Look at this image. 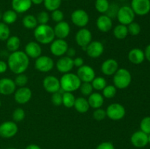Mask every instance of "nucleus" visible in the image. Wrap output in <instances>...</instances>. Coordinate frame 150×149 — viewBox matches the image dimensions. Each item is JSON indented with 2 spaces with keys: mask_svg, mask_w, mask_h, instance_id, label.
<instances>
[{
  "mask_svg": "<svg viewBox=\"0 0 150 149\" xmlns=\"http://www.w3.org/2000/svg\"><path fill=\"white\" fill-rule=\"evenodd\" d=\"M8 69L16 74H22L26 71L29 66V58L24 51H17L10 53L7 58Z\"/></svg>",
  "mask_w": 150,
  "mask_h": 149,
  "instance_id": "1",
  "label": "nucleus"
},
{
  "mask_svg": "<svg viewBox=\"0 0 150 149\" xmlns=\"http://www.w3.org/2000/svg\"><path fill=\"white\" fill-rule=\"evenodd\" d=\"M34 37L36 42L42 45L51 44L55 39L54 28L48 24H39L34 29Z\"/></svg>",
  "mask_w": 150,
  "mask_h": 149,
  "instance_id": "2",
  "label": "nucleus"
},
{
  "mask_svg": "<svg viewBox=\"0 0 150 149\" xmlns=\"http://www.w3.org/2000/svg\"><path fill=\"white\" fill-rule=\"evenodd\" d=\"M61 89L64 92H72L79 90L82 82L76 74L72 72L63 74L59 79Z\"/></svg>",
  "mask_w": 150,
  "mask_h": 149,
  "instance_id": "3",
  "label": "nucleus"
},
{
  "mask_svg": "<svg viewBox=\"0 0 150 149\" xmlns=\"http://www.w3.org/2000/svg\"><path fill=\"white\" fill-rule=\"evenodd\" d=\"M132 82L131 73L125 68H119L113 75L114 86L118 89H125Z\"/></svg>",
  "mask_w": 150,
  "mask_h": 149,
  "instance_id": "4",
  "label": "nucleus"
},
{
  "mask_svg": "<svg viewBox=\"0 0 150 149\" xmlns=\"http://www.w3.org/2000/svg\"><path fill=\"white\" fill-rule=\"evenodd\" d=\"M136 14L130 6L124 5L120 7L117 14V20L120 24L127 26L134 21Z\"/></svg>",
  "mask_w": 150,
  "mask_h": 149,
  "instance_id": "5",
  "label": "nucleus"
},
{
  "mask_svg": "<svg viewBox=\"0 0 150 149\" xmlns=\"http://www.w3.org/2000/svg\"><path fill=\"white\" fill-rule=\"evenodd\" d=\"M106 116L112 121H120L122 119L126 114L125 107L120 103H112L107 107Z\"/></svg>",
  "mask_w": 150,
  "mask_h": 149,
  "instance_id": "6",
  "label": "nucleus"
},
{
  "mask_svg": "<svg viewBox=\"0 0 150 149\" xmlns=\"http://www.w3.org/2000/svg\"><path fill=\"white\" fill-rule=\"evenodd\" d=\"M18 131L17 123L6 121L0 124V137L4 139L12 138L16 135Z\"/></svg>",
  "mask_w": 150,
  "mask_h": 149,
  "instance_id": "7",
  "label": "nucleus"
},
{
  "mask_svg": "<svg viewBox=\"0 0 150 149\" xmlns=\"http://www.w3.org/2000/svg\"><path fill=\"white\" fill-rule=\"evenodd\" d=\"M70 18L72 23L79 28H84L89 22V14L83 9L75 10Z\"/></svg>",
  "mask_w": 150,
  "mask_h": 149,
  "instance_id": "8",
  "label": "nucleus"
},
{
  "mask_svg": "<svg viewBox=\"0 0 150 149\" xmlns=\"http://www.w3.org/2000/svg\"><path fill=\"white\" fill-rule=\"evenodd\" d=\"M54 67V61L48 56H42L35 59V67L40 72H48L51 71Z\"/></svg>",
  "mask_w": 150,
  "mask_h": 149,
  "instance_id": "9",
  "label": "nucleus"
},
{
  "mask_svg": "<svg viewBox=\"0 0 150 149\" xmlns=\"http://www.w3.org/2000/svg\"><path fill=\"white\" fill-rule=\"evenodd\" d=\"M68 48V44L65 39H56L50 44V51L51 54L57 57L63 56L66 54Z\"/></svg>",
  "mask_w": 150,
  "mask_h": 149,
  "instance_id": "10",
  "label": "nucleus"
},
{
  "mask_svg": "<svg viewBox=\"0 0 150 149\" xmlns=\"http://www.w3.org/2000/svg\"><path fill=\"white\" fill-rule=\"evenodd\" d=\"M130 7L137 15H146L150 12V0H132Z\"/></svg>",
  "mask_w": 150,
  "mask_h": 149,
  "instance_id": "11",
  "label": "nucleus"
},
{
  "mask_svg": "<svg viewBox=\"0 0 150 149\" xmlns=\"http://www.w3.org/2000/svg\"><path fill=\"white\" fill-rule=\"evenodd\" d=\"M75 39L79 46L86 48L92 41V34L90 30L86 28H81L76 34Z\"/></svg>",
  "mask_w": 150,
  "mask_h": 149,
  "instance_id": "12",
  "label": "nucleus"
},
{
  "mask_svg": "<svg viewBox=\"0 0 150 149\" xmlns=\"http://www.w3.org/2000/svg\"><path fill=\"white\" fill-rule=\"evenodd\" d=\"M14 99L19 105H25L32 99V92L29 88L26 86L20 87L14 92Z\"/></svg>",
  "mask_w": 150,
  "mask_h": 149,
  "instance_id": "13",
  "label": "nucleus"
},
{
  "mask_svg": "<svg viewBox=\"0 0 150 149\" xmlns=\"http://www.w3.org/2000/svg\"><path fill=\"white\" fill-rule=\"evenodd\" d=\"M76 74L82 83H91L93 79L96 77L95 71L93 67L89 65H84V64L81 67H79Z\"/></svg>",
  "mask_w": 150,
  "mask_h": 149,
  "instance_id": "14",
  "label": "nucleus"
},
{
  "mask_svg": "<svg viewBox=\"0 0 150 149\" xmlns=\"http://www.w3.org/2000/svg\"><path fill=\"white\" fill-rule=\"evenodd\" d=\"M42 86L43 89L50 93H56L61 89L59 79L54 75H48L44 77L42 80Z\"/></svg>",
  "mask_w": 150,
  "mask_h": 149,
  "instance_id": "15",
  "label": "nucleus"
},
{
  "mask_svg": "<svg viewBox=\"0 0 150 149\" xmlns=\"http://www.w3.org/2000/svg\"><path fill=\"white\" fill-rule=\"evenodd\" d=\"M130 142L134 147L138 148H144L149 144V135L144 131L139 130L132 134L130 137Z\"/></svg>",
  "mask_w": 150,
  "mask_h": 149,
  "instance_id": "16",
  "label": "nucleus"
},
{
  "mask_svg": "<svg viewBox=\"0 0 150 149\" xmlns=\"http://www.w3.org/2000/svg\"><path fill=\"white\" fill-rule=\"evenodd\" d=\"M86 54L92 58H98L103 55L104 52V45L100 41H92L86 46Z\"/></svg>",
  "mask_w": 150,
  "mask_h": 149,
  "instance_id": "17",
  "label": "nucleus"
},
{
  "mask_svg": "<svg viewBox=\"0 0 150 149\" xmlns=\"http://www.w3.org/2000/svg\"><path fill=\"white\" fill-rule=\"evenodd\" d=\"M56 67L57 70L62 74L70 72L74 67L73 58L67 56H63L57 60L56 63Z\"/></svg>",
  "mask_w": 150,
  "mask_h": 149,
  "instance_id": "18",
  "label": "nucleus"
},
{
  "mask_svg": "<svg viewBox=\"0 0 150 149\" xmlns=\"http://www.w3.org/2000/svg\"><path fill=\"white\" fill-rule=\"evenodd\" d=\"M16 90V85L14 80L9 77L0 79V94L9 96L14 93Z\"/></svg>",
  "mask_w": 150,
  "mask_h": 149,
  "instance_id": "19",
  "label": "nucleus"
},
{
  "mask_svg": "<svg viewBox=\"0 0 150 149\" xmlns=\"http://www.w3.org/2000/svg\"><path fill=\"white\" fill-rule=\"evenodd\" d=\"M119 69V64L114 58H108L102 63L100 67L101 72L106 76L114 75Z\"/></svg>",
  "mask_w": 150,
  "mask_h": 149,
  "instance_id": "20",
  "label": "nucleus"
},
{
  "mask_svg": "<svg viewBox=\"0 0 150 149\" xmlns=\"http://www.w3.org/2000/svg\"><path fill=\"white\" fill-rule=\"evenodd\" d=\"M96 26L99 31L101 32H110L113 28L112 18L105 14H102L97 18Z\"/></svg>",
  "mask_w": 150,
  "mask_h": 149,
  "instance_id": "21",
  "label": "nucleus"
},
{
  "mask_svg": "<svg viewBox=\"0 0 150 149\" xmlns=\"http://www.w3.org/2000/svg\"><path fill=\"white\" fill-rule=\"evenodd\" d=\"M24 53L29 58L36 59L42 54V48L40 44L35 41L28 42L24 48Z\"/></svg>",
  "mask_w": 150,
  "mask_h": 149,
  "instance_id": "22",
  "label": "nucleus"
},
{
  "mask_svg": "<svg viewBox=\"0 0 150 149\" xmlns=\"http://www.w3.org/2000/svg\"><path fill=\"white\" fill-rule=\"evenodd\" d=\"M54 34L57 39H64L69 36L70 33V26L67 22L62 20L57 23L54 27Z\"/></svg>",
  "mask_w": 150,
  "mask_h": 149,
  "instance_id": "23",
  "label": "nucleus"
},
{
  "mask_svg": "<svg viewBox=\"0 0 150 149\" xmlns=\"http://www.w3.org/2000/svg\"><path fill=\"white\" fill-rule=\"evenodd\" d=\"M128 59L133 64L139 65L142 64L145 60L144 51L141 48H135L130 50L128 53Z\"/></svg>",
  "mask_w": 150,
  "mask_h": 149,
  "instance_id": "24",
  "label": "nucleus"
},
{
  "mask_svg": "<svg viewBox=\"0 0 150 149\" xmlns=\"http://www.w3.org/2000/svg\"><path fill=\"white\" fill-rule=\"evenodd\" d=\"M12 10L17 13H24L32 7L31 0H12Z\"/></svg>",
  "mask_w": 150,
  "mask_h": 149,
  "instance_id": "25",
  "label": "nucleus"
},
{
  "mask_svg": "<svg viewBox=\"0 0 150 149\" xmlns=\"http://www.w3.org/2000/svg\"><path fill=\"white\" fill-rule=\"evenodd\" d=\"M90 108L93 109L100 108L104 104V97L98 92H92L87 99Z\"/></svg>",
  "mask_w": 150,
  "mask_h": 149,
  "instance_id": "26",
  "label": "nucleus"
},
{
  "mask_svg": "<svg viewBox=\"0 0 150 149\" xmlns=\"http://www.w3.org/2000/svg\"><path fill=\"white\" fill-rule=\"evenodd\" d=\"M73 107L79 113H85V112H88L89 108H90L87 99L82 97V96L76 98V101H75Z\"/></svg>",
  "mask_w": 150,
  "mask_h": 149,
  "instance_id": "27",
  "label": "nucleus"
},
{
  "mask_svg": "<svg viewBox=\"0 0 150 149\" xmlns=\"http://www.w3.org/2000/svg\"><path fill=\"white\" fill-rule=\"evenodd\" d=\"M21 45V39L18 36H10L6 40V48L10 53L18 51Z\"/></svg>",
  "mask_w": 150,
  "mask_h": 149,
  "instance_id": "28",
  "label": "nucleus"
},
{
  "mask_svg": "<svg viewBox=\"0 0 150 149\" xmlns=\"http://www.w3.org/2000/svg\"><path fill=\"white\" fill-rule=\"evenodd\" d=\"M113 34L114 37L117 39H124L127 37L128 30H127V26L125 25L118 24L113 29Z\"/></svg>",
  "mask_w": 150,
  "mask_h": 149,
  "instance_id": "29",
  "label": "nucleus"
},
{
  "mask_svg": "<svg viewBox=\"0 0 150 149\" xmlns=\"http://www.w3.org/2000/svg\"><path fill=\"white\" fill-rule=\"evenodd\" d=\"M18 19V13L13 10H7L2 13V22L7 25H11L16 23Z\"/></svg>",
  "mask_w": 150,
  "mask_h": 149,
  "instance_id": "30",
  "label": "nucleus"
},
{
  "mask_svg": "<svg viewBox=\"0 0 150 149\" xmlns=\"http://www.w3.org/2000/svg\"><path fill=\"white\" fill-rule=\"evenodd\" d=\"M23 26L27 29H35L38 26V23L37 18L33 15H26L22 19Z\"/></svg>",
  "mask_w": 150,
  "mask_h": 149,
  "instance_id": "31",
  "label": "nucleus"
},
{
  "mask_svg": "<svg viewBox=\"0 0 150 149\" xmlns=\"http://www.w3.org/2000/svg\"><path fill=\"white\" fill-rule=\"evenodd\" d=\"M76 97L72 92H64L62 93V105L67 108H71L74 106Z\"/></svg>",
  "mask_w": 150,
  "mask_h": 149,
  "instance_id": "32",
  "label": "nucleus"
},
{
  "mask_svg": "<svg viewBox=\"0 0 150 149\" xmlns=\"http://www.w3.org/2000/svg\"><path fill=\"white\" fill-rule=\"evenodd\" d=\"M110 3L108 0H95V7L98 13L105 14L109 8Z\"/></svg>",
  "mask_w": 150,
  "mask_h": 149,
  "instance_id": "33",
  "label": "nucleus"
},
{
  "mask_svg": "<svg viewBox=\"0 0 150 149\" xmlns=\"http://www.w3.org/2000/svg\"><path fill=\"white\" fill-rule=\"evenodd\" d=\"M91 83L93 89L96 91H103L104 88L107 86L106 80L101 76L95 77L91 82Z\"/></svg>",
  "mask_w": 150,
  "mask_h": 149,
  "instance_id": "34",
  "label": "nucleus"
},
{
  "mask_svg": "<svg viewBox=\"0 0 150 149\" xmlns=\"http://www.w3.org/2000/svg\"><path fill=\"white\" fill-rule=\"evenodd\" d=\"M62 0H44L43 4L45 8L48 11L52 12L58 10L62 4Z\"/></svg>",
  "mask_w": 150,
  "mask_h": 149,
  "instance_id": "35",
  "label": "nucleus"
},
{
  "mask_svg": "<svg viewBox=\"0 0 150 149\" xmlns=\"http://www.w3.org/2000/svg\"><path fill=\"white\" fill-rule=\"evenodd\" d=\"M102 95L104 98L106 99H112L116 96L117 92V89L114 85H107L103 90L102 91Z\"/></svg>",
  "mask_w": 150,
  "mask_h": 149,
  "instance_id": "36",
  "label": "nucleus"
},
{
  "mask_svg": "<svg viewBox=\"0 0 150 149\" xmlns=\"http://www.w3.org/2000/svg\"><path fill=\"white\" fill-rule=\"evenodd\" d=\"M10 37L9 25L0 21V41H6Z\"/></svg>",
  "mask_w": 150,
  "mask_h": 149,
  "instance_id": "37",
  "label": "nucleus"
},
{
  "mask_svg": "<svg viewBox=\"0 0 150 149\" xmlns=\"http://www.w3.org/2000/svg\"><path fill=\"white\" fill-rule=\"evenodd\" d=\"M26 116V112L22 108H18L14 110L12 115L13 121L16 123H19L23 121Z\"/></svg>",
  "mask_w": 150,
  "mask_h": 149,
  "instance_id": "38",
  "label": "nucleus"
},
{
  "mask_svg": "<svg viewBox=\"0 0 150 149\" xmlns=\"http://www.w3.org/2000/svg\"><path fill=\"white\" fill-rule=\"evenodd\" d=\"M127 30L129 34L132 36H138L142 32V27L140 25L136 22H132L129 25H127Z\"/></svg>",
  "mask_w": 150,
  "mask_h": 149,
  "instance_id": "39",
  "label": "nucleus"
},
{
  "mask_svg": "<svg viewBox=\"0 0 150 149\" xmlns=\"http://www.w3.org/2000/svg\"><path fill=\"white\" fill-rule=\"evenodd\" d=\"M28 81H29V78L24 73L17 74V76L14 79L15 83H16V86H18V88L26 86L28 83Z\"/></svg>",
  "mask_w": 150,
  "mask_h": 149,
  "instance_id": "40",
  "label": "nucleus"
},
{
  "mask_svg": "<svg viewBox=\"0 0 150 149\" xmlns=\"http://www.w3.org/2000/svg\"><path fill=\"white\" fill-rule=\"evenodd\" d=\"M79 89L82 94L86 96H89L93 92L94 90L91 83H81Z\"/></svg>",
  "mask_w": 150,
  "mask_h": 149,
  "instance_id": "41",
  "label": "nucleus"
},
{
  "mask_svg": "<svg viewBox=\"0 0 150 149\" xmlns=\"http://www.w3.org/2000/svg\"><path fill=\"white\" fill-rule=\"evenodd\" d=\"M140 130L147 134H150V116H146L141 121Z\"/></svg>",
  "mask_w": 150,
  "mask_h": 149,
  "instance_id": "42",
  "label": "nucleus"
},
{
  "mask_svg": "<svg viewBox=\"0 0 150 149\" xmlns=\"http://www.w3.org/2000/svg\"><path fill=\"white\" fill-rule=\"evenodd\" d=\"M36 18L38 24H48L50 20V15L47 12L42 11L38 13Z\"/></svg>",
  "mask_w": 150,
  "mask_h": 149,
  "instance_id": "43",
  "label": "nucleus"
},
{
  "mask_svg": "<svg viewBox=\"0 0 150 149\" xmlns=\"http://www.w3.org/2000/svg\"><path fill=\"white\" fill-rule=\"evenodd\" d=\"M106 112L105 110L103 109V108H98V109H95V111L93 112V118H95L96 121H101L105 119L106 118Z\"/></svg>",
  "mask_w": 150,
  "mask_h": 149,
  "instance_id": "44",
  "label": "nucleus"
},
{
  "mask_svg": "<svg viewBox=\"0 0 150 149\" xmlns=\"http://www.w3.org/2000/svg\"><path fill=\"white\" fill-rule=\"evenodd\" d=\"M51 17L53 21H54L55 23H59V22L62 21L64 16L63 12L60 10L59 9H58V10H54V11L51 12Z\"/></svg>",
  "mask_w": 150,
  "mask_h": 149,
  "instance_id": "45",
  "label": "nucleus"
},
{
  "mask_svg": "<svg viewBox=\"0 0 150 149\" xmlns=\"http://www.w3.org/2000/svg\"><path fill=\"white\" fill-rule=\"evenodd\" d=\"M51 102H52L53 105L57 107L62 105V93H61L59 91L56 92V93H52Z\"/></svg>",
  "mask_w": 150,
  "mask_h": 149,
  "instance_id": "46",
  "label": "nucleus"
},
{
  "mask_svg": "<svg viewBox=\"0 0 150 149\" xmlns=\"http://www.w3.org/2000/svg\"><path fill=\"white\" fill-rule=\"evenodd\" d=\"M119 8H120V7H118V5H117V4H110L109 8H108V11L105 13V15L109 16L111 18H112L114 16L117 17V12H118Z\"/></svg>",
  "mask_w": 150,
  "mask_h": 149,
  "instance_id": "47",
  "label": "nucleus"
},
{
  "mask_svg": "<svg viewBox=\"0 0 150 149\" xmlns=\"http://www.w3.org/2000/svg\"><path fill=\"white\" fill-rule=\"evenodd\" d=\"M95 149H115V147L111 142H103L100 143Z\"/></svg>",
  "mask_w": 150,
  "mask_h": 149,
  "instance_id": "48",
  "label": "nucleus"
},
{
  "mask_svg": "<svg viewBox=\"0 0 150 149\" xmlns=\"http://www.w3.org/2000/svg\"><path fill=\"white\" fill-rule=\"evenodd\" d=\"M73 64H74V67L79 68L84 64V61L81 57H76V58H73Z\"/></svg>",
  "mask_w": 150,
  "mask_h": 149,
  "instance_id": "49",
  "label": "nucleus"
},
{
  "mask_svg": "<svg viewBox=\"0 0 150 149\" xmlns=\"http://www.w3.org/2000/svg\"><path fill=\"white\" fill-rule=\"evenodd\" d=\"M7 70H8L7 63L3 60H0V74L6 72Z\"/></svg>",
  "mask_w": 150,
  "mask_h": 149,
  "instance_id": "50",
  "label": "nucleus"
},
{
  "mask_svg": "<svg viewBox=\"0 0 150 149\" xmlns=\"http://www.w3.org/2000/svg\"><path fill=\"white\" fill-rule=\"evenodd\" d=\"M66 54H67V56L73 58V57L76 56V51L73 48H69L68 49H67V52H66Z\"/></svg>",
  "mask_w": 150,
  "mask_h": 149,
  "instance_id": "51",
  "label": "nucleus"
},
{
  "mask_svg": "<svg viewBox=\"0 0 150 149\" xmlns=\"http://www.w3.org/2000/svg\"><path fill=\"white\" fill-rule=\"evenodd\" d=\"M144 51L145 59H146L148 61L150 62V44L146 47V48H145V50Z\"/></svg>",
  "mask_w": 150,
  "mask_h": 149,
  "instance_id": "52",
  "label": "nucleus"
},
{
  "mask_svg": "<svg viewBox=\"0 0 150 149\" xmlns=\"http://www.w3.org/2000/svg\"><path fill=\"white\" fill-rule=\"evenodd\" d=\"M25 149H42L39 145L36 144H30L27 145Z\"/></svg>",
  "mask_w": 150,
  "mask_h": 149,
  "instance_id": "53",
  "label": "nucleus"
},
{
  "mask_svg": "<svg viewBox=\"0 0 150 149\" xmlns=\"http://www.w3.org/2000/svg\"><path fill=\"white\" fill-rule=\"evenodd\" d=\"M32 1V4H35V5H39L43 3L44 0H31Z\"/></svg>",
  "mask_w": 150,
  "mask_h": 149,
  "instance_id": "54",
  "label": "nucleus"
},
{
  "mask_svg": "<svg viewBox=\"0 0 150 149\" xmlns=\"http://www.w3.org/2000/svg\"><path fill=\"white\" fill-rule=\"evenodd\" d=\"M1 18H2V13H1V11L0 10V21H1Z\"/></svg>",
  "mask_w": 150,
  "mask_h": 149,
  "instance_id": "55",
  "label": "nucleus"
},
{
  "mask_svg": "<svg viewBox=\"0 0 150 149\" xmlns=\"http://www.w3.org/2000/svg\"><path fill=\"white\" fill-rule=\"evenodd\" d=\"M6 149H16L15 148H6Z\"/></svg>",
  "mask_w": 150,
  "mask_h": 149,
  "instance_id": "56",
  "label": "nucleus"
},
{
  "mask_svg": "<svg viewBox=\"0 0 150 149\" xmlns=\"http://www.w3.org/2000/svg\"><path fill=\"white\" fill-rule=\"evenodd\" d=\"M149 144H150V134H149Z\"/></svg>",
  "mask_w": 150,
  "mask_h": 149,
  "instance_id": "57",
  "label": "nucleus"
},
{
  "mask_svg": "<svg viewBox=\"0 0 150 149\" xmlns=\"http://www.w3.org/2000/svg\"><path fill=\"white\" fill-rule=\"evenodd\" d=\"M1 102L0 101V107H1Z\"/></svg>",
  "mask_w": 150,
  "mask_h": 149,
  "instance_id": "58",
  "label": "nucleus"
},
{
  "mask_svg": "<svg viewBox=\"0 0 150 149\" xmlns=\"http://www.w3.org/2000/svg\"><path fill=\"white\" fill-rule=\"evenodd\" d=\"M64 1H68V0H64Z\"/></svg>",
  "mask_w": 150,
  "mask_h": 149,
  "instance_id": "59",
  "label": "nucleus"
}]
</instances>
